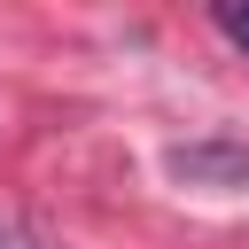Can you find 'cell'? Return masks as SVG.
Here are the masks:
<instances>
[{"label": "cell", "mask_w": 249, "mask_h": 249, "mask_svg": "<svg viewBox=\"0 0 249 249\" xmlns=\"http://www.w3.org/2000/svg\"><path fill=\"white\" fill-rule=\"evenodd\" d=\"M163 171H171L179 187L241 195V187H249V140H179V148H163Z\"/></svg>", "instance_id": "1"}, {"label": "cell", "mask_w": 249, "mask_h": 249, "mask_svg": "<svg viewBox=\"0 0 249 249\" xmlns=\"http://www.w3.org/2000/svg\"><path fill=\"white\" fill-rule=\"evenodd\" d=\"M210 23H218L241 54H249V0H218V16H210Z\"/></svg>", "instance_id": "2"}]
</instances>
